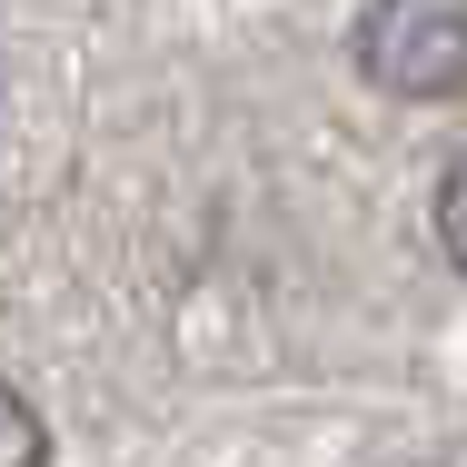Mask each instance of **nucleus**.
<instances>
[{"label":"nucleus","instance_id":"nucleus-1","mask_svg":"<svg viewBox=\"0 0 467 467\" xmlns=\"http://www.w3.org/2000/svg\"><path fill=\"white\" fill-rule=\"evenodd\" d=\"M358 80L388 99H467V0H368Z\"/></svg>","mask_w":467,"mask_h":467},{"label":"nucleus","instance_id":"nucleus-2","mask_svg":"<svg viewBox=\"0 0 467 467\" xmlns=\"http://www.w3.org/2000/svg\"><path fill=\"white\" fill-rule=\"evenodd\" d=\"M0 467H50V428L10 378H0Z\"/></svg>","mask_w":467,"mask_h":467},{"label":"nucleus","instance_id":"nucleus-3","mask_svg":"<svg viewBox=\"0 0 467 467\" xmlns=\"http://www.w3.org/2000/svg\"><path fill=\"white\" fill-rule=\"evenodd\" d=\"M438 249L458 259V279H467V160L438 180Z\"/></svg>","mask_w":467,"mask_h":467}]
</instances>
